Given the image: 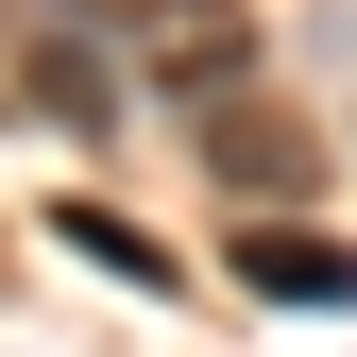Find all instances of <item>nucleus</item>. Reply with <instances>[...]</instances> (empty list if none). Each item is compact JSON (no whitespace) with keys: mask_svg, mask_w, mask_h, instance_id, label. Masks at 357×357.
<instances>
[{"mask_svg":"<svg viewBox=\"0 0 357 357\" xmlns=\"http://www.w3.org/2000/svg\"><path fill=\"white\" fill-rule=\"evenodd\" d=\"M137 85H170V102H238V68H255V17L238 0H137Z\"/></svg>","mask_w":357,"mask_h":357,"instance_id":"f257e3e1","label":"nucleus"},{"mask_svg":"<svg viewBox=\"0 0 357 357\" xmlns=\"http://www.w3.org/2000/svg\"><path fill=\"white\" fill-rule=\"evenodd\" d=\"M238 289L255 306H357V238H324V221H238Z\"/></svg>","mask_w":357,"mask_h":357,"instance_id":"f03ea898","label":"nucleus"},{"mask_svg":"<svg viewBox=\"0 0 357 357\" xmlns=\"http://www.w3.org/2000/svg\"><path fill=\"white\" fill-rule=\"evenodd\" d=\"M204 170H221L255 221H273V204L306 188V137H289V119H255V102H204Z\"/></svg>","mask_w":357,"mask_h":357,"instance_id":"7ed1b4c3","label":"nucleus"},{"mask_svg":"<svg viewBox=\"0 0 357 357\" xmlns=\"http://www.w3.org/2000/svg\"><path fill=\"white\" fill-rule=\"evenodd\" d=\"M52 238L85 255V273H119L137 306H153V289H188V273H170V238H153V221H119V204H52Z\"/></svg>","mask_w":357,"mask_h":357,"instance_id":"20e7f679","label":"nucleus"}]
</instances>
